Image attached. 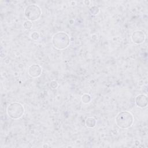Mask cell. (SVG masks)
Returning a JSON list of instances; mask_svg holds the SVG:
<instances>
[{
  "mask_svg": "<svg viewBox=\"0 0 148 148\" xmlns=\"http://www.w3.org/2000/svg\"><path fill=\"white\" fill-rule=\"evenodd\" d=\"M52 44L58 50H64L70 43L69 36L64 32H58L54 34L51 39Z\"/></svg>",
  "mask_w": 148,
  "mask_h": 148,
  "instance_id": "cell-1",
  "label": "cell"
},
{
  "mask_svg": "<svg viewBox=\"0 0 148 148\" xmlns=\"http://www.w3.org/2000/svg\"><path fill=\"white\" fill-rule=\"evenodd\" d=\"M133 122L134 117L128 111H122L119 113L116 117V124L120 128H128L132 125Z\"/></svg>",
  "mask_w": 148,
  "mask_h": 148,
  "instance_id": "cell-2",
  "label": "cell"
},
{
  "mask_svg": "<svg viewBox=\"0 0 148 148\" xmlns=\"http://www.w3.org/2000/svg\"><path fill=\"white\" fill-rule=\"evenodd\" d=\"M7 114L12 119H18L24 113V108L18 102H13L9 105L6 109Z\"/></svg>",
  "mask_w": 148,
  "mask_h": 148,
  "instance_id": "cell-3",
  "label": "cell"
},
{
  "mask_svg": "<svg viewBox=\"0 0 148 148\" xmlns=\"http://www.w3.org/2000/svg\"><path fill=\"white\" fill-rule=\"evenodd\" d=\"M40 8L36 5L31 4L28 5L24 12L25 17L30 21H34L39 19L41 16Z\"/></svg>",
  "mask_w": 148,
  "mask_h": 148,
  "instance_id": "cell-4",
  "label": "cell"
},
{
  "mask_svg": "<svg viewBox=\"0 0 148 148\" xmlns=\"http://www.w3.org/2000/svg\"><path fill=\"white\" fill-rule=\"evenodd\" d=\"M42 68L38 64H33L29 66L28 68V75L31 77H39L42 73Z\"/></svg>",
  "mask_w": 148,
  "mask_h": 148,
  "instance_id": "cell-5",
  "label": "cell"
},
{
  "mask_svg": "<svg viewBox=\"0 0 148 148\" xmlns=\"http://www.w3.org/2000/svg\"><path fill=\"white\" fill-rule=\"evenodd\" d=\"M132 40L136 44H140L143 43L145 39V35L142 31H137L132 33L131 36Z\"/></svg>",
  "mask_w": 148,
  "mask_h": 148,
  "instance_id": "cell-6",
  "label": "cell"
},
{
  "mask_svg": "<svg viewBox=\"0 0 148 148\" xmlns=\"http://www.w3.org/2000/svg\"><path fill=\"white\" fill-rule=\"evenodd\" d=\"M136 105L141 108H143L147 105V97L144 94L138 95L135 98Z\"/></svg>",
  "mask_w": 148,
  "mask_h": 148,
  "instance_id": "cell-7",
  "label": "cell"
},
{
  "mask_svg": "<svg viewBox=\"0 0 148 148\" xmlns=\"http://www.w3.org/2000/svg\"><path fill=\"white\" fill-rule=\"evenodd\" d=\"M85 124L87 127L88 128H94L97 124V120L94 117H88L86 120Z\"/></svg>",
  "mask_w": 148,
  "mask_h": 148,
  "instance_id": "cell-8",
  "label": "cell"
},
{
  "mask_svg": "<svg viewBox=\"0 0 148 148\" xmlns=\"http://www.w3.org/2000/svg\"><path fill=\"white\" fill-rule=\"evenodd\" d=\"M91 99V98L90 95L87 94H84L82 97V100L83 102L86 103L90 102Z\"/></svg>",
  "mask_w": 148,
  "mask_h": 148,
  "instance_id": "cell-9",
  "label": "cell"
},
{
  "mask_svg": "<svg viewBox=\"0 0 148 148\" xmlns=\"http://www.w3.org/2000/svg\"><path fill=\"white\" fill-rule=\"evenodd\" d=\"M23 26L24 27L25 29H29L32 28V24L31 23V21H29V20H27V21H25L23 24Z\"/></svg>",
  "mask_w": 148,
  "mask_h": 148,
  "instance_id": "cell-10",
  "label": "cell"
},
{
  "mask_svg": "<svg viewBox=\"0 0 148 148\" xmlns=\"http://www.w3.org/2000/svg\"><path fill=\"white\" fill-rule=\"evenodd\" d=\"M31 38L34 40H38L39 38V35L38 32H34L31 34Z\"/></svg>",
  "mask_w": 148,
  "mask_h": 148,
  "instance_id": "cell-11",
  "label": "cell"
}]
</instances>
